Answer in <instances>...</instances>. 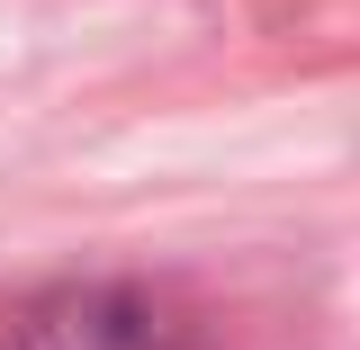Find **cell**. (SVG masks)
I'll return each mask as SVG.
<instances>
[{"label":"cell","mask_w":360,"mask_h":350,"mask_svg":"<svg viewBox=\"0 0 360 350\" xmlns=\"http://www.w3.org/2000/svg\"><path fill=\"white\" fill-rule=\"evenodd\" d=\"M9 350H180L172 314H153L144 297H117V288H82V297H54L18 323Z\"/></svg>","instance_id":"cell-1"}]
</instances>
